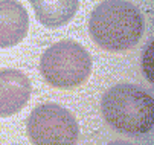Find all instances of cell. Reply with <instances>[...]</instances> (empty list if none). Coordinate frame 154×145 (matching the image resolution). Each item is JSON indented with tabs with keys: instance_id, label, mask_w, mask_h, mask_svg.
Listing matches in <instances>:
<instances>
[{
	"instance_id": "1",
	"label": "cell",
	"mask_w": 154,
	"mask_h": 145,
	"mask_svg": "<svg viewBox=\"0 0 154 145\" xmlns=\"http://www.w3.org/2000/svg\"><path fill=\"white\" fill-rule=\"evenodd\" d=\"M143 15L128 0H104L90 14L92 40L107 52H125L143 35Z\"/></svg>"
},
{
	"instance_id": "8",
	"label": "cell",
	"mask_w": 154,
	"mask_h": 145,
	"mask_svg": "<svg viewBox=\"0 0 154 145\" xmlns=\"http://www.w3.org/2000/svg\"><path fill=\"white\" fill-rule=\"evenodd\" d=\"M108 145H131V143H127V142H112V143H108Z\"/></svg>"
},
{
	"instance_id": "5",
	"label": "cell",
	"mask_w": 154,
	"mask_h": 145,
	"mask_svg": "<svg viewBox=\"0 0 154 145\" xmlns=\"http://www.w3.org/2000/svg\"><path fill=\"white\" fill-rule=\"evenodd\" d=\"M31 81L17 69L0 70V118L18 113L31 98Z\"/></svg>"
},
{
	"instance_id": "7",
	"label": "cell",
	"mask_w": 154,
	"mask_h": 145,
	"mask_svg": "<svg viewBox=\"0 0 154 145\" xmlns=\"http://www.w3.org/2000/svg\"><path fill=\"white\" fill-rule=\"evenodd\" d=\"M37 20L46 28L55 29L67 25L75 17L79 0H29Z\"/></svg>"
},
{
	"instance_id": "3",
	"label": "cell",
	"mask_w": 154,
	"mask_h": 145,
	"mask_svg": "<svg viewBox=\"0 0 154 145\" xmlns=\"http://www.w3.org/2000/svg\"><path fill=\"white\" fill-rule=\"evenodd\" d=\"M40 72L48 84L57 89H75L92 73V58L79 43L61 40L43 54Z\"/></svg>"
},
{
	"instance_id": "4",
	"label": "cell",
	"mask_w": 154,
	"mask_h": 145,
	"mask_svg": "<svg viewBox=\"0 0 154 145\" xmlns=\"http://www.w3.org/2000/svg\"><path fill=\"white\" fill-rule=\"evenodd\" d=\"M26 131L34 145H76L79 137L75 116L55 102L41 104L31 112Z\"/></svg>"
},
{
	"instance_id": "2",
	"label": "cell",
	"mask_w": 154,
	"mask_h": 145,
	"mask_svg": "<svg viewBox=\"0 0 154 145\" xmlns=\"http://www.w3.org/2000/svg\"><path fill=\"white\" fill-rule=\"evenodd\" d=\"M104 121L119 133L140 136L154 125V101L134 84H116L101 99Z\"/></svg>"
},
{
	"instance_id": "6",
	"label": "cell",
	"mask_w": 154,
	"mask_h": 145,
	"mask_svg": "<svg viewBox=\"0 0 154 145\" xmlns=\"http://www.w3.org/2000/svg\"><path fill=\"white\" fill-rule=\"evenodd\" d=\"M29 15L17 0H0V48L18 45L28 34Z\"/></svg>"
}]
</instances>
